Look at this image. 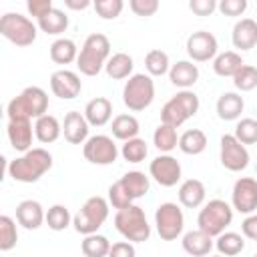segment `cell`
<instances>
[{"mask_svg":"<svg viewBox=\"0 0 257 257\" xmlns=\"http://www.w3.org/2000/svg\"><path fill=\"white\" fill-rule=\"evenodd\" d=\"M88 128L90 124L82 112L78 110L66 112L64 122H62V135L70 145H84L88 141Z\"/></svg>","mask_w":257,"mask_h":257,"instance_id":"2e32d148","label":"cell"},{"mask_svg":"<svg viewBox=\"0 0 257 257\" xmlns=\"http://www.w3.org/2000/svg\"><path fill=\"white\" fill-rule=\"evenodd\" d=\"M133 68H135V62H133V56L126 54V52H114L104 70L108 74V78L112 80H122V78H131L133 76Z\"/></svg>","mask_w":257,"mask_h":257,"instance_id":"484cf974","label":"cell"},{"mask_svg":"<svg viewBox=\"0 0 257 257\" xmlns=\"http://www.w3.org/2000/svg\"><path fill=\"white\" fill-rule=\"evenodd\" d=\"M120 155L126 163H143L149 155V147L145 143V139L141 137H135L131 141H124L122 147H120Z\"/></svg>","mask_w":257,"mask_h":257,"instance_id":"74e56055","label":"cell"},{"mask_svg":"<svg viewBox=\"0 0 257 257\" xmlns=\"http://www.w3.org/2000/svg\"><path fill=\"white\" fill-rule=\"evenodd\" d=\"M128 8L137 16H153L159 10V0H131Z\"/></svg>","mask_w":257,"mask_h":257,"instance_id":"7dc6e473","label":"cell"},{"mask_svg":"<svg viewBox=\"0 0 257 257\" xmlns=\"http://www.w3.org/2000/svg\"><path fill=\"white\" fill-rule=\"evenodd\" d=\"M173 98H175V100L185 108V112L189 114V118H191V116H195V114L199 112L201 102H199V96H197L193 90H179Z\"/></svg>","mask_w":257,"mask_h":257,"instance_id":"f6af8a7d","label":"cell"},{"mask_svg":"<svg viewBox=\"0 0 257 257\" xmlns=\"http://www.w3.org/2000/svg\"><path fill=\"white\" fill-rule=\"evenodd\" d=\"M179 149L185 155H201L207 149V135L201 128H189L179 137Z\"/></svg>","mask_w":257,"mask_h":257,"instance_id":"1f68e13d","label":"cell"},{"mask_svg":"<svg viewBox=\"0 0 257 257\" xmlns=\"http://www.w3.org/2000/svg\"><path fill=\"white\" fill-rule=\"evenodd\" d=\"M217 8L223 16H241L247 10V0H221Z\"/></svg>","mask_w":257,"mask_h":257,"instance_id":"bcb514c9","label":"cell"},{"mask_svg":"<svg viewBox=\"0 0 257 257\" xmlns=\"http://www.w3.org/2000/svg\"><path fill=\"white\" fill-rule=\"evenodd\" d=\"M241 233H243V237H247V239H257V213H251V215H247L245 219H243V223H241Z\"/></svg>","mask_w":257,"mask_h":257,"instance_id":"816d5d0a","label":"cell"},{"mask_svg":"<svg viewBox=\"0 0 257 257\" xmlns=\"http://www.w3.org/2000/svg\"><path fill=\"white\" fill-rule=\"evenodd\" d=\"M16 221L18 225H22L28 231L38 229L44 221H46V213L42 209V205L34 199H24L16 205Z\"/></svg>","mask_w":257,"mask_h":257,"instance_id":"ac0fdd59","label":"cell"},{"mask_svg":"<svg viewBox=\"0 0 257 257\" xmlns=\"http://www.w3.org/2000/svg\"><path fill=\"white\" fill-rule=\"evenodd\" d=\"M50 90L54 96L62 98V100H72L80 94L82 90V80L74 70H54L50 74Z\"/></svg>","mask_w":257,"mask_h":257,"instance_id":"9a60e30c","label":"cell"},{"mask_svg":"<svg viewBox=\"0 0 257 257\" xmlns=\"http://www.w3.org/2000/svg\"><path fill=\"white\" fill-rule=\"evenodd\" d=\"M183 249L189 257H205L211 253V249L215 247L213 243V237L203 233L201 229H195V231H187L183 235Z\"/></svg>","mask_w":257,"mask_h":257,"instance_id":"44dd1931","label":"cell"},{"mask_svg":"<svg viewBox=\"0 0 257 257\" xmlns=\"http://www.w3.org/2000/svg\"><path fill=\"white\" fill-rule=\"evenodd\" d=\"M235 139L243 145H255L257 143V120L255 118H241L235 126Z\"/></svg>","mask_w":257,"mask_h":257,"instance_id":"b9f144b4","label":"cell"},{"mask_svg":"<svg viewBox=\"0 0 257 257\" xmlns=\"http://www.w3.org/2000/svg\"><path fill=\"white\" fill-rule=\"evenodd\" d=\"M153 145L161 151V155H169L173 149L179 147V137H177V128L169 126V124H159L153 133Z\"/></svg>","mask_w":257,"mask_h":257,"instance_id":"836d02e7","label":"cell"},{"mask_svg":"<svg viewBox=\"0 0 257 257\" xmlns=\"http://www.w3.org/2000/svg\"><path fill=\"white\" fill-rule=\"evenodd\" d=\"M60 135H62V124L58 122L56 116L44 114V116H40V118L34 120V137H36L42 145L54 143Z\"/></svg>","mask_w":257,"mask_h":257,"instance_id":"d4e9b609","label":"cell"},{"mask_svg":"<svg viewBox=\"0 0 257 257\" xmlns=\"http://www.w3.org/2000/svg\"><path fill=\"white\" fill-rule=\"evenodd\" d=\"M133 201H135V199L126 193V189L122 187L120 179L108 187V205H112L116 211H120V209H126V207H131V205H135Z\"/></svg>","mask_w":257,"mask_h":257,"instance_id":"7bdbcfd3","label":"cell"},{"mask_svg":"<svg viewBox=\"0 0 257 257\" xmlns=\"http://www.w3.org/2000/svg\"><path fill=\"white\" fill-rule=\"evenodd\" d=\"M120 183L122 187L126 189V193L133 197V199H141L149 193L151 189V181L149 177L143 173V171H128L120 177Z\"/></svg>","mask_w":257,"mask_h":257,"instance_id":"f546056e","label":"cell"},{"mask_svg":"<svg viewBox=\"0 0 257 257\" xmlns=\"http://www.w3.org/2000/svg\"><path fill=\"white\" fill-rule=\"evenodd\" d=\"M54 8L52 0H28L26 2V10L30 12V16H34L36 20L42 18L44 14H48Z\"/></svg>","mask_w":257,"mask_h":257,"instance_id":"c3c4849f","label":"cell"},{"mask_svg":"<svg viewBox=\"0 0 257 257\" xmlns=\"http://www.w3.org/2000/svg\"><path fill=\"white\" fill-rule=\"evenodd\" d=\"M114 227L131 243H145L151 237V225L147 221L143 207H139V205H131L126 209L116 211Z\"/></svg>","mask_w":257,"mask_h":257,"instance_id":"5b68a950","label":"cell"},{"mask_svg":"<svg viewBox=\"0 0 257 257\" xmlns=\"http://www.w3.org/2000/svg\"><path fill=\"white\" fill-rule=\"evenodd\" d=\"M245 62H243V58H241V54L239 52H235V50H225V52H221V54H217L215 56V60H213V70H215V74L217 76H235L237 74V70L243 66Z\"/></svg>","mask_w":257,"mask_h":257,"instance_id":"83f0119b","label":"cell"},{"mask_svg":"<svg viewBox=\"0 0 257 257\" xmlns=\"http://www.w3.org/2000/svg\"><path fill=\"white\" fill-rule=\"evenodd\" d=\"M189 8L197 16H209V14H213L217 10V2L215 0H191Z\"/></svg>","mask_w":257,"mask_h":257,"instance_id":"681fc988","label":"cell"},{"mask_svg":"<svg viewBox=\"0 0 257 257\" xmlns=\"http://www.w3.org/2000/svg\"><path fill=\"white\" fill-rule=\"evenodd\" d=\"M108 207H110L108 205V199L98 197V195L88 197L84 201V205L76 211V215L72 217L74 231L80 233V235H92V233H96L104 225V221L108 219Z\"/></svg>","mask_w":257,"mask_h":257,"instance_id":"277c9868","label":"cell"},{"mask_svg":"<svg viewBox=\"0 0 257 257\" xmlns=\"http://www.w3.org/2000/svg\"><path fill=\"white\" fill-rule=\"evenodd\" d=\"M145 68L149 72V76H163L171 70V62H169V54L161 48H153L147 52L145 56Z\"/></svg>","mask_w":257,"mask_h":257,"instance_id":"d590c367","label":"cell"},{"mask_svg":"<svg viewBox=\"0 0 257 257\" xmlns=\"http://www.w3.org/2000/svg\"><path fill=\"white\" fill-rule=\"evenodd\" d=\"M155 227L163 241H175L183 235L185 229V215L177 203H161L155 211Z\"/></svg>","mask_w":257,"mask_h":257,"instance_id":"9c48e42d","label":"cell"},{"mask_svg":"<svg viewBox=\"0 0 257 257\" xmlns=\"http://www.w3.org/2000/svg\"><path fill=\"white\" fill-rule=\"evenodd\" d=\"M92 6L102 20H114L124 8L122 0H96Z\"/></svg>","mask_w":257,"mask_h":257,"instance_id":"ee69618b","label":"cell"},{"mask_svg":"<svg viewBox=\"0 0 257 257\" xmlns=\"http://www.w3.org/2000/svg\"><path fill=\"white\" fill-rule=\"evenodd\" d=\"M64 6L70 10H86L90 4V0H64Z\"/></svg>","mask_w":257,"mask_h":257,"instance_id":"f5cc1de1","label":"cell"},{"mask_svg":"<svg viewBox=\"0 0 257 257\" xmlns=\"http://www.w3.org/2000/svg\"><path fill=\"white\" fill-rule=\"evenodd\" d=\"M255 257H257V253H255Z\"/></svg>","mask_w":257,"mask_h":257,"instance_id":"9f6ffc18","label":"cell"},{"mask_svg":"<svg viewBox=\"0 0 257 257\" xmlns=\"http://www.w3.org/2000/svg\"><path fill=\"white\" fill-rule=\"evenodd\" d=\"M108 58H110V40L100 32H92L86 36V40L78 52L76 66H78L80 74L96 76L106 66Z\"/></svg>","mask_w":257,"mask_h":257,"instance_id":"3957f363","label":"cell"},{"mask_svg":"<svg viewBox=\"0 0 257 257\" xmlns=\"http://www.w3.org/2000/svg\"><path fill=\"white\" fill-rule=\"evenodd\" d=\"M231 207L237 213L251 215L257 209V179L241 177L235 181L231 191Z\"/></svg>","mask_w":257,"mask_h":257,"instance_id":"7c38bea8","label":"cell"},{"mask_svg":"<svg viewBox=\"0 0 257 257\" xmlns=\"http://www.w3.org/2000/svg\"><path fill=\"white\" fill-rule=\"evenodd\" d=\"M110 241L104 235L92 233V235H84L82 243H80V251L84 257H108L110 251Z\"/></svg>","mask_w":257,"mask_h":257,"instance_id":"e575fe53","label":"cell"},{"mask_svg":"<svg viewBox=\"0 0 257 257\" xmlns=\"http://www.w3.org/2000/svg\"><path fill=\"white\" fill-rule=\"evenodd\" d=\"M155 100V82L153 76L145 74V72H137L133 74L122 88V102L128 110L139 112L145 110L153 104Z\"/></svg>","mask_w":257,"mask_h":257,"instance_id":"52a82bcc","label":"cell"},{"mask_svg":"<svg viewBox=\"0 0 257 257\" xmlns=\"http://www.w3.org/2000/svg\"><path fill=\"white\" fill-rule=\"evenodd\" d=\"M82 114L90 126H104L112 116V102L106 96H96L86 102Z\"/></svg>","mask_w":257,"mask_h":257,"instance_id":"7402d4cb","label":"cell"},{"mask_svg":"<svg viewBox=\"0 0 257 257\" xmlns=\"http://www.w3.org/2000/svg\"><path fill=\"white\" fill-rule=\"evenodd\" d=\"M215 257H223V255H215Z\"/></svg>","mask_w":257,"mask_h":257,"instance_id":"db71d44e","label":"cell"},{"mask_svg":"<svg viewBox=\"0 0 257 257\" xmlns=\"http://www.w3.org/2000/svg\"><path fill=\"white\" fill-rule=\"evenodd\" d=\"M82 155L88 163L92 165H112L118 157V149L116 143L112 141V137L108 135H92L88 137V141L82 145Z\"/></svg>","mask_w":257,"mask_h":257,"instance_id":"30bf717a","label":"cell"},{"mask_svg":"<svg viewBox=\"0 0 257 257\" xmlns=\"http://www.w3.org/2000/svg\"><path fill=\"white\" fill-rule=\"evenodd\" d=\"M112 137L118 139V141H131L135 137H139V131H141V124L137 120V116L133 114H116L112 118Z\"/></svg>","mask_w":257,"mask_h":257,"instance_id":"f1b7e54d","label":"cell"},{"mask_svg":"<svg viewBox=\"0 0 257 257\" xmlns=\"http://www.w3.org/2000/svg\"><path fill=\"white\" fill-rule=\"evenodd\" d=\"M231 42L237 50H251L257 46V22L253 18H241L235 22Z\"/></svg>","mask_w":257,"mask_h":257,"instance_id":"ffe728a7","label":"cell"},{"mask_svg":"<svg viewBox=\"0 0 257 257\" xmlns=\"http://www.w3.org/2000/svg\"><path fill=\"white\" fill-rule=\"evenodd\" d=\"M108 257H137V251L131 241H118V243H112Z\"/></svg>","mask_w":257,"mask_h":257,"instance_id":"f907efd6","label":"cell"},{"mask_svg":"<svg viewBox=\"0 0 257 257\" xmlns=\"http://www.w3.org/2000/svg\"><path fill=\"white\" fill-rule=\"evenodd\" d=\"M231 221H233V207L223 199H211L209 203H205L197 217L199 229L211 237H219L221 233H225Z\"/></svg>","mask_w":257,"mask_h":257,"instance_id":"8992f818","label":"cell"},{"mask_svg":"<svg viewBox=\"0 0 257 257\" xmlns=\"http://www.w3.org/2000/svg\"><path fill=\"white\" fill-rule=\"evenodd\" d=\"M36 26H38L44 34L58 36V34H62V32L68 28V16H66L64 10H60V8H52L48 14H44L42 18L36 20Z\"/></svg>","mask_w":257,"mask_h":257,"instance_id":"4316f807","label":"cell"},{"mask_svg":"<svg viewBox=\"0 0 257 257\" xmlns=\"http://www.w3.org/2000/svg\"><path fill=\"white\" fill-rule=\"evenodd\" d=\"M215 247H217L219 255L235 257V255H239L245 249V237L241 233H235V231H225V233H221L217 237Z\"/></svg>","mask_w":257,"mask_h":257,"instance_id":"d6a6232c","label":"cell"},{"mask_svg":"<svg viewBox=\"0 0 257 257\" xmlns=\"http://www.w3.org/2000/svg\"><path fill=\"white\" fill-rule=\"evenodd\" d=\"M205 195H207V189H205L203 181H199V179H187L179 187V203L187 209L201 207L205 201Z\"/></svg>","mask_w":257,"mask_h":257,"instance_id":"603a6c76","label":"cell"},{"mask_svg":"<svg viewBox=\"0 0 257 257\" xmlns=\"http://www.w3.org/2000/svg\"><path fill=\"white\" fill-rule=\"evenodd\" d=\"M219 161L227 171L239 173L249 165V151L235 139V135H223L219 143Z\"/></svg>","mask_w":257,"mask_h":257,"instance_id":"8fae6325","label":"cell"},{"mask_svg":"<svg viewBox=\"0 0 257 257\" xmlns=\"http://www.w3.org/2000/svg\"><path fill=\"white\" fill-rule=\"evenodd\" d=\"M52 169V155L46 149H30L8 163V177L18 183H36L46 171Z\"/></svg>","mask_w":257,"mask_h":257,"instance_id":"6da1fadb","label":"cell"},{"mask_svg":"<svg viewBox=\"0 0 257 257\" xmlns=\"http://www.w3.org/2000/svg\"><path fill=\"white\" fill-rule=\"evenodd\" d=\"M187 120H189V114L185 112V108L175 98H169L163 104V108H161V122L163 124H169V126L177 128V126L185 124Z\"/></svg>","mask_w":257,"mask_h":257,"instance_id":"8d00e7d4","label":"cell"},{"mask_svg":"<svg viewBox=\"0 0 257 257\" xmlns=\"http://www.w3.org/2000/svg\"><path fill=\"white\" fill-rule=\"evenodd\" d=\"M46 225L52 231H64L68 225H72V215L64 205H52L46 211Z\"/></svg>","mask_w":257,"mask_h":257,"instance_id":"f35d334b","label":"cell"},{"mask_svg":"<svg viewBox=\"0 0 257 257\" xmlns=\"http://www.w3.org/2000/svg\"><path fill=\"white\" fill-rule=\"evenodd\" d=\"M36 32H38V26L28 16H22L18 12H6L0 18V34L20 48L34 44Z\"/></svg>","mask_w":257,"mask_h":257,"instance_id":"ba28073f","label":"cell"},{"mask_svg":"<svg viewBox=\"0 0 257 257\" xmlns=\"http://www.w3.org/2000/svg\"><path fill=\"white\" fill-rule=\"evenodd\" d=\"M217 116L221 120H237L245 108V100L237 92H223L217 98Z\"/></svg>","mask_w":257,"mask_h":257,"instance_id":"cb8c5ba5","label":"cell"},{"mask_svg":"<svg viewBox=\"0 0 257 257\" xmlns=\"http://www.w3.org/2000/svg\"><path fill=\"white\" fill-rule=\"evenodd\" d=\"M6 135L14 151L26 153L32 149V137H34L32 120H8Z\"/></svg>","mask_w":257,"mask_h":257,"instance_id":"e0dca14e","label":"cell"},{"mask_svg":"<svg viewBox=\"0 0 257 257\" xmlns=\"http://www.w3.org/2000/svg\"><path fill=\"white\" fill-rule=\"evenodd\" d=\"M149 173L151 177L161 185V187H175L181 181V163L171 157V155H159L151 161L149 165Z\"/></svg>","mask_w":257,"mask_h":257,"instance_id":"5bb4252c","label":"cell"},{"mask_svg":"<svg viewBox=\"0 0 257 257\" xmlns=\"http://www.w3.org/2000/svg\"><path fill=\"white\" fill-rule=\"evenodd\" d=\"M187 54L193 62H207V60H215L217 52H219V44L215 34L207 32V30H197L187 38Z\"/></svg>","mask_w":257,"mask_h":257,"instance_id":"4fadbf2b","label":"cell"},{"mask_svg":"<svg viewBox=\"0 0 257 257\" xmlns=\"http://www.w3.org/2000/svg\"><path fill=\"white\" fill-rule=\"evenodd\" d=\"M255 243H257V239H255Z\"/></svg>","mask_w":257,"mask_h":257,"instance_id":"11a10c76","label":"cell"},{"mask_svg":"<svg viewBox=\"0 0 257 257\" xmlns=\"http://www.w3.org/2000/svg\"><path fill=\"white\" fill-rule=\"evenodd\" d=\"M50 58L56 64H70L78 58V48L70 38H56L50 44Z\"/></svg>","mask_w":257,"mask_h":257,"instance_id":"4dcf8cb0","label":"cell"},{"mask_svg":"<svg viewBox=\"0 0 257 257\" xmlns=\"http://www.w3.org/2000/svg\"><path fill=\"white\" fill-rule=\"evenodd\" d=\"M8 120H36L48 114V94L40 86H26L6 106Z\"/></svg>","mask_w":257,"mask_h":257,"instance_id":"7a4b0ae2","label":"cell"},{"mask_svg":"<svg viewBox=\"0 0 257 257\" xmlns=\"http://www.w3.org/2000/svg\"><path fill=\"white\" fill-rule=\"evenodd\" d=\"M233 84L241 92H249V90L257 88V68L251 64H243L237 70V74L233 76Z\"/></svg>","mask_w":257,"mask_h":257,"instance_id":"60d3db41","label":"cell"},{"mask_svg":"<svg viewBox=\"0 0 257 257\" xmlns=\"http://www.w3.org/2000/svg\"><path fill=\"white\" fill-rule=\"evenodd\" d=\"M18 243V231L16 221L8 215L0 217V251H10Z\"/></svg>","mask_w":257,"mask_h":257,"instance_id":"ab89813d","label":"cell"},{"mask_svg":"<svg viewBox=\"0 0 257 257\" xmlns=\"http://www.w3.org/2000/svg\"><path fill=\"white\" fill-rule=\"evenodd\" d=\"M169 80L173 86L181 90H189L199 80V66L193 64V60H177L175 64H171Z\"/></svg>","mask_w":257,"mask_h":257,"instance_id":"d6986e66","label":"cell"}]
</instances>
